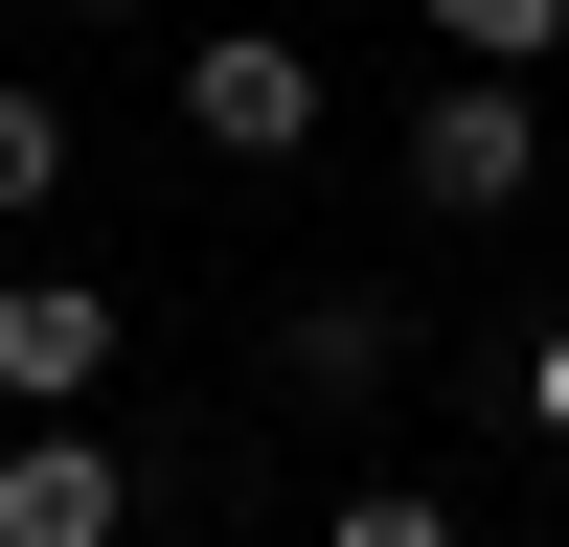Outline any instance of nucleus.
Listing matches in <instances>:
<instances>
[{
	"label": "nucleus",
	"mask_w": 569,
	"mask_h": 547,
	"mask_svg": "<svg viewBox=\"0 0 569 547\" xmlns=\"http://www.w3.org/2000/svg\"><path fill=\"white\" fill-rule=\"evenodd\" d=\"M433 46H456V69H547V46H569V0H433Z\"/></svg>",
	"instance_id": "0eeeda50"
},
{
	"label": "nucleus",
	"mask_w": 569,
	"mask_h": 547,
	"mask_svg": "<svg viewBox=\"0 0 569 547\" xmlns=\"http://www.w3.org/2000/svg\"><path fill=\"white\" fill-rule=\"evenodd\" d=\"M319 547H479V525H456L433 479H365V501H342V525H319Z\"/></svg>",
	"instance_id": "6e6552de"
},
{
	"label": "nucleus",
	"mask_w": 569,
	"mask_h": 547,
	"mask_svg": "<svg viewBox=\"0 0 569 547\" xmlns=\"http://www.w3.org/2000/svg\"><path fill=\"white\" fill-rule=\"evenodd\" d=\"M46 206H69V91L0 69V228H46Z\"/></svg>",
	"instance_id": "423d86ee"
},
{
	"label": "nucleus",
	"mask_w": 569,
	"mask_h": 547,
	"mask_svg": "<svg viewBox=\"0 0 569 547\" xmlns=\"http://www.w3.org/2000/svg\"><path fill=\"white\" fill-rule=\"evenodd\" d=\"M182 137L273 182V160L319 137V46H297V23H206V46H182Z\"/></svg>",
	"instance_id": "7ed1b4c3"
},
{
	"label": "nucleus",
	"mask_w": 569,
	"mask_h": 547,
	"mask_svg": "<svg viewBox=\"0 0 569 547\" xmlns=\"http://www.w3.org/2000/svg\"><path fill=\"white\" fill-rule=\"evenodd\" d=\"M0 388H23V434L91 410L114 388V297H91V274H0Z\"/></svg>",
	"instance_id": "39448f33"
},
{
	"label": "nucleus",
	"mask_w": 569,
	"mask_h": 547,
	"mask_svg": "<svg viewBox=\"0 0 569 547\" xmlns=\"http://www.w3.org/2000/svg\"><path fill=\"white\" fill-rule=\"evenodd\" d=\"M501 410H525V434L569 456V319H525V365H501Z\"/></svg>",
	"instance_id": "1a4fd4ad"
},
{
	"label": "nucleus",
	"mask_w": 569,
	"mask_h": 547,
	"mask_svg": "<svg viewBox=\"0 0 569 547\" xmlns=\"http://www.w3.org/2000/svg\"><path fill=\"white\" fill-rule=\"evenodd\" d=\"M525 182H547V91L525 69H433V91H410V206H433V228H501Z\"/></svg>",
	"instance_id": "f257e3e1"
},
{
	"label": "nucleus",
	"mask_w": 569,
	"mask_h": 547,
	"mask_svg": "<svg viewBox=\"0 0 569 547\" xmlns=\"http://www.w3.org/2000/svg\"><path fill=\"white\" fill-rule=\"evenodd\" d=\"M69 23H137V0H69Z\"/></svg>",
	"instance_id": "9d476101"
},
{
	"label": "nucleus",
	"mask_w": 569,
	"mask_h": 547,
	"mask_svg": "<svg viewBox=\"0 0 569 547\" xmlns=\"http://www.w3.org/2000/svg\"><path fill=\"white\" fill-rule=\"evenodd\" d=\"M137 525V456L91 434V410H46L23 456H0V547H114Z\"/></svg>",
	"instance_id": "20e7f679"
},
{
	"label": "nucleus",
	"mask_w": 569,
	"mask_h": 547,
	"mask_svg": "<svg viewBox=\"0 0 569 547\" xmlns=\"http://www.w3.org/2000/svg\"><path fill=\"white\" fill-rule=\"evenodd\" d=\"M410 342H433V319H410L388 274H297V297H273V388H297V410H388Z\"/></svg>",
	"instance_id": "f03ea898"
}]
</instances>
